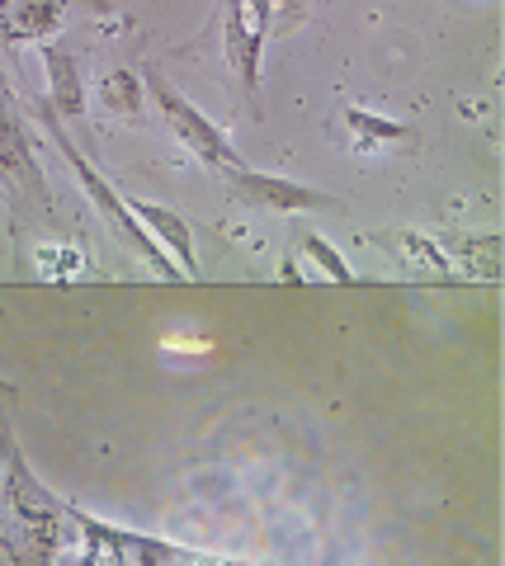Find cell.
Returning a JSON list of instances; mask_svg holds the SVG:
<instances>
[{"label": "cell", "mask_w": 505, "mask_h": 566, "mask_svg": "<svg viewBox=\"0 0 505 566\" xmlns=\"http://www.w3.org/2000/svg\"><path fill=\"white\" fill-rule=\"evenodd\" d=\"M151 95H156V104H161L166 109V118H170V128H176V137L185 142V147H194L203 161H213V166H228L232 175H241L246 170V161H241V156L228 147V137H222V128L218 123H208L194 104H185L176 91H170V85L156 76L151 71Z\"/></svg>", "instance_id": "6da1fadb"}, {"label": "cell", "mask_w": 505, "mask_h": 566, "mask_svg": "<svg viewBox=\"0 0 505 566\" xmlns=\"http://www.w3.org/2000/svg\"><path fill=\"white\" fill-rule=\"evenodd\" d=\"M265 29H270V6L236 0L228 10V57L241 71L246 91H255V66H260V48H265Z\"/></svg>", "instance_id": "7a4b0ae2"}, {"label": "cell", "mask_w": 505, "mask_h": 566, "mask_svg": "<svg viewBox=\"0 0 505 566\" xmlns=\"http://www.w3.org/2000/svg\"><path fill=\"white\" fill-rule=\"evenodd\" d=\"M57 142H62V147H66V156H72V161H76V175H81V180H85V189H91V199L104 208V212H109V218L118 222V227H124V232H128V241L137 245V251H143V255H151V264H156V270H161L166 279H176V270H170V260L161 255V251H156V241L143 232V227H137V218H133V212H128V203H118L114 199V193H109V185H104L99 180V175L91 170V166H85L81 161V156H76V147H72V142H66V133H57Z\"/></svg>", "instance_id": "3957f363"}, {"label": "cell", "mask_w": 505, "mask_h": 566, "mask_svg": "<svg viewBox=\"0 0 505 566\" xmlns=\"http://www.w3.org/2000/svg\"><path fill=\"white\" fill-rule=\"evenodd\" d=\"M76 524L91 534V547H104L95 557H114V562H185L189 553H176L170 543H156V538H137V534H118L109 524H95L76 515Z\"/></svg>", "instance_id": "277c9868"}, {"label": "cell", "mask_w": 505, "mask_h": 566, "mask_svg": "<svg viewBox=\"0 0 505 566\" xmlns=\"http://www.w3.org/2000/svg\"><path fill=\"white\" fill-rule=\"evenodd\" d=\"M128 212L137 222H147L156 237H161V245H170V251H176V260L185 264L189 274H199V264H194V237H189V227L176 218V212H166V208H156V203H128Z\"/></svg>", "instance_id": "5b68a950"}, {"label": "cell", "mask_w": 505, "mask_h": 566, "mask_svg": "<svg viewBox=\"0 0 505 566\" xmlns=\"http://www.w3.org/2000/svg\"><path fill=\"white\" fill-rule=\"evenodd\" d=\"M236 185L255 193L260 203H270L278 212H293V208H307V203H322V193H312L303 185H288V180H270V175H251V170H241L236 175Z\"/></svg>", "instance_id": "8992f818"}, {"label": "cell", "mask_w": 505, "mask_h": 566, "mask_svg": "<svg viewBox=\"0 0 505 566\" xmlns=\"http://www.w3.org/2000/svg\"><path fill=\"white\" fill-rule=\"evenodd\" d=\"M43 62H48V81H52V104H57L62 114H81V76H76V62L66 57L62 48H48L43 52Z\"/></svg>", "instance_id": "52a82bcc"}, {"label": "cell", "mask_w": 505, "mask_h": 566, "mask_svg": "<svg viewBox=\"0 0 505 566\" xmlns=\"http://www.w3.org/2000/svg\"><path fill=\"white\" fill-rule=\"evenodd\" d=\"M62 20V6H6L0 10V33L6 39H33V33H48Z\"/></svg>", "instance_id": "ba28073f"}, {"label": "cell", "mask_w": 505, "mask_h": 566, "mask_svg": "<svg viewBox=\"0 0 505 566\" xmlns=\"http://www.w3.org/2000/svg\"><path fill=\"white\" fill-rule=\"evenodd\" d=\"M397 251H402V260L411 264V270H421V274H430V279H444L449 270H454V260H449L440 245L421 241V237H397Z\"/></svg>", "instance_id": "9c48e42d"}, {"label": "cell", "mask_w": 505, "mask_h": 566, "mask_svg": "<svg viewBox=\"0 0 505 566\" xmlns=\"http://www.w3.org/2000/svg\"><path fill=\"white\" fill-rule=\"evenodd\" d=\"M104 104H109L114 114H137L143 109V91H137V81L128 76V71H114V76H104Z\"/></svg>", "instance_id": "30bf717a"}, {"label": "cell", "mask_w": 505, "mask_h": 566, "mask_svg": "<svg viewBox=\"0 0 505 566\" xmlns=\"http://www.w3.org/2000/svg\"><path fill=\"white\" fill-rule=\"evenodd\" d=\"M350 128H359L364 137H374V142H402L407 137V128H397V123H388V118H369L359 109H350Z\"/></svg>", "instance_id": "8fae6325"}, {"label": "cell", "mask_w": 505, "mask_h": 566, "mask_svg": "<svg viewBox=\"0 0 505 566\" xmlns=\"http://www.w3.org/2000/svg\"><path fill=\"white\" fill-rule=\"evenodd\" d=\"M303 245H307V255H317V260L326 264V274H330V279H336V283H355V274H350V270H345V260H340L336 251H330V245H326L322 237H307Z\"/></svg>", "instance_id": "7c38bea8"}]
</instances>
